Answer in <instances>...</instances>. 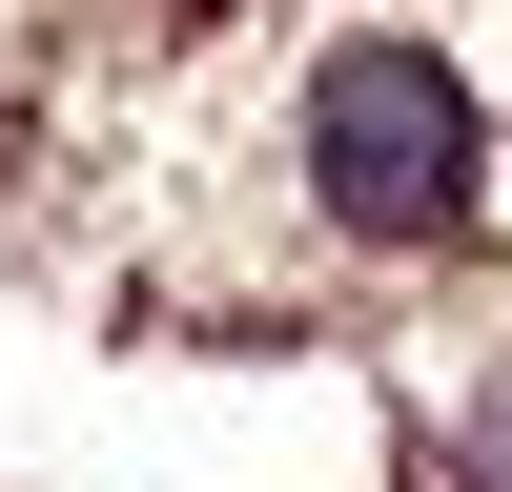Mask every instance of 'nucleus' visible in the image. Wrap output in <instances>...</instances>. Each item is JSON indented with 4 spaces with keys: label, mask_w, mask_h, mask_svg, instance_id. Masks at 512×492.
Masks as SVG:
<instances>
[{
    "label": "nucleus",
    "mask_w": 512,
    "mask_h": 492,
    "mask_svg": "<svg viewBox=\"0 0 512 492\" xmlns=\"http://www.w3.org/2000/svg\"><path fill=\"white\" fill-rule=\"evenodd\" d=\"M472 62L410 21H328L308 82H287V205H308V246H349V267H410V246L472 226Z\"/></svg>",
    "instance_id": "nucleus-1"
},
{
    "label": "nucleus",
    "mask_w": 512,
    "mask_h": 492,
    "mask_svg": "<svg viewBox=\"0 0 512 492\" xmlns=\"http://www.w3.org/2000/svg\"><path fill=\"white\" fill-rule=\"evenodd\" d=\"M451 492H512V369L451 390Z\"/></svg>",
    "instance_id": "nucleus-2"
}]
</instances>
